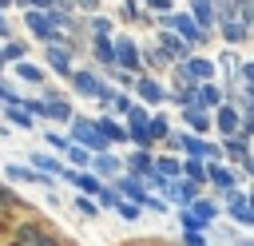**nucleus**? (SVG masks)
<instances>
[{
  "mask_svg": "<svg viewBox=\"0 0 254 246\" xmlns=\"http://www.w3.org/2000/svg\"><path fill=\"white\" fill-rule=\"evenodd\" d=\"M95 198H99V202H103V206H111V210H115V206H119V202H123V194H119V190H115V186H103V183H99V190H95Z\"/></svg>",
  "mask_w": 254,
  "mask_h": 246,
  "instance_id": "6ab92c4d",
  "label": "nucleus"
},
{
  "mask_svg": "<svg viewBox=\"0 0 254 246\" xmlns=\"http://www.w3.org/2000/svg\"><path fill=\"white\" fill-rule=\"evenodd\" d=\"M115 210H119V218H127V222H131V218H139V206H135V202H119Z\"/></svg>",
  "mask_w": 254,
  "mask_h": 246,
  "instance_id": "bb28decb",
  "label": "nucleus"
},
{
  "mask_svg": "<svg viewBox=\"0 0 254 246\" xmlns=\"http://www.w3.org/2000/svg\"><path fill=\"white\" fill-rule=\"evenodd\" d=\"M151 135H155V139H167V135H171V123H167L163 115H155V119H151Z\"/></svg>",
  "mask_w": 254,
  "mask_h": 246,
  "instance_id": "b1692460",
  "label": "nucleus"
},
{
  "mask_svg": "<svg viewBox=\"0 0 254 246\" xmlns=\"http://www.w3.org/2000/svg\"><path fill=\"white\" fill-rule=\"evenodd\" d=\"M115 56H119V63H127V71H139V52H135V44H127V40H123Z\"/></svg>",
  "mask_w": 254,
  "mask_h": 246,
  "instance_id": "dca6fc26",
  "label": "nucleus"
},
{
  "mask_svg": "<svg viewBox=\"0 0 254 246\" xmlns=\"http://www.w3.org/2000/svg\"><path fill=\"white\" fill-rule=\"evenodd\" d=\"M95 131H99V135H107L111 143H127V127H119V123H115V119H107V115H99V119H95Z\"/></svg>",
  "mask_w": 254,
  "mask_h": 246,
  "instance_id": "0eeeda50",
  "label": "nucleus"
},
{
  "mask_svg": "<svg viewBox=\"0 0 254 246\" xmlns=\"http://www.w3.org/2000/svg\"><path fill=\"white\" fill-rule=\"evenodd\" d=\"M151 4H155L159 12H167V8H171V0H151Z\"/></svg>",
  "mask_w": 254,
  "mask_h": 246,
  "instance_id": "f704fd0d",
  "label": "nucleus"
},
{
  "mask_svg": "<svg viewBox=\"0 0 254 246\" xmlns=\"http://www.w3.org/2000/svg\"><path fill=\"white\" fill-rule=\"evenodd\" d=\"M238 135H242V139H254V119H242V127H238Z\"/></svg>",
  "mask_w": 254,
  "mask_h": 246,
  "instance_id": "2f4dec72",
  "label": "nucleus"
},
{
  "mask_svg": "<svg viewBox=\"0 0 254 246\" xmlns=\"http://www.w3.org/2000/svg\"><path fill=\"white\" fill-rule=\"evenodd\" d=\"M115 190L123 194V198H135V202H143V194H147V186H143V179L139 175H115Z\"/></svg>",
  "mask_w": 254,
  "mask_h": 246,
  "instance_id": "f03ea898",
  "label": "nucleus"
},
{
  "mask_svg": "<svg viewBox=\"0 0 254 246\" xmlns=\"http://www.w3.org/2000/svg\"><path fill=\"white\" fill-rule=\"evenodd\" d=\"M48 143H52L56 151H67V135H56V131H48Z\"/></svg>",
  "mask_w": 254,
  "mask_h": 246,
  "instance_id": "cd10ccee",
  "label": "nucleus"
},
{
  "mask_svg": "<svg viewBox=\"0 0 254 246\" xmlns=\"http://www.w3.org/2000/svg\"><path fill=\"white\" fill-rule=\"evenodd\" d=\"M155 171H159L163 179H179V175H183V163L171 159V155H159V159H155Z\"/></svg>",
  "mask_w": 254,
  "mask_h": 246,
  "instance_id": "4468645a",
  "label": "nucleus"
},
{
  "mask_svg": "<svg viewBox=\"0 0 254 246\" xmlns=\"http://www.w3.org/2000/svg\"><path fill=\"white\" fill-rule=\"evenodd\" d=\"M123 167H127L131 175H139V179H143V175H151L155 159L147 155V147H139V151H131V155H127V163H123Z\"/></svg>",
  "mask_w": 254,
  "mask_h": 246,
  "instance_id": "39448f33",
  "label": "nucleus"
},
{
  "mask_svg": "<svg viewBox=\"0 0 254 246\" xmlns=\"http://www.w3.org/2000/svg\"><path fill=\"white\" fill-rule=\"evenodd\" d=\"M206 179H210L214 186H222V190H230V186H234V171H226V167H218L214 159H210V167H206Z\"/></svg>",
  "mask_w": 254,
  "mask_h": 246,
  "instance_id": "9d476101",
  "label": "nucleus"
},
{
  "mask_svg": "<svg viewBox=\"0 0 254 246\" xmlns=\"http://www.w3.org/2000/svg\"><path fill=\"white\" fill-rule=\"evenodd\" d=\"M214 127H218V131L230 139V135H238V127H242V115H238L234 107H226V103H222V107H218V115H214Z\"/></svg>",
  "mask_w": 254,
  "mask_h": 246,
  "instance_id": "7ed1b4c3",
  "label": "nucleus"
},
{
  "mask_svg": "<svg viewBox=\"0 0 254 246\" xmlns=\"http://www.w3.org/2000/svg\"><path fill=\"white\" fill-rule=\"evenodd\" d=\"M0 67H4V52H0Z\"/></svg>",
  "mask_w": 254,
  "mask_h": 246,
  "instance_id": "e433bc0d",
  "label": "nucleus"
},
{
  "mask_svg": "<svg viewBox=\"0 0 254 246\" xmlns=\"http://www.w3.org/2000/svg\"><path fill=\"white\" fill-rule=\"evenodd\" d=\"M16 75H20V79H28V83H40V79H44V71H40L36 63H28V60L16 67Z\"/></svg>",
  "mask_w": 254,
  "mask_h": 246,
  "instance_id": "aec40b11",
  "label": "nucleus"
},
{
  "mask_svg": "<svg viewBox=\"0 0 254 246\" xmlns=\"http://www.w3.org/2000/svg\"><path fill=\"white\" fill-rule=\"evenodd\" d=\"M159 40H163V48H167L171 56H183V52H187V48L179 44V36H171V32H167V36H159Z\"/></svg>",
  "mask_w": 254,
  "mask_h": 246,
  "instance_id": "393cba45",
  "label": "nucleus"
},
{
  "mask_svg": "<svg viewBox=\"0 0 254 246\" xmlns=\"http://www.w3.org/2000/svg\"><path fill=\"white\" fill-rule=\"evenodd\" d=\"M4 56H8V60H20V56H24V48H20V44H8V48H4Z\"/></svg>",
  "mask_w": 254,
  "mask_h": 246,
  "instance_id": "473e14b6",
  "label": "nucleus"
},
{
  "mask_svg": "<svg viewBox=\"0 0 254 246\" xmlns=\"http://www.w3.org/2000/svg\"><path fill=\"white\" fill-rule=\"evenodd\" d=\"M95 56H99L103 63H111V48H107V40H99V44H95Z\"/></svg>",
  "mask_w": 254,
  "mask_h": 246,
  "instance_id": "c756f323",
  "label": "nucleus"
},
{
  "mask_svg": "<svg viewBox=\"0 0 254 246\" xmlns=\"http://www.w3.org/2000/svg\"><path fill=\"white\" fill-rule=\"evenodd\" d=\"M75 206H79V210H83V214H91V218H95V202H91V198H87V194H79V198H75Z\"/></svg>",
  "mask_w": 254,
  "mask_h": 246,
  "instance_id": "c85d7f7f",
  "label": "nucleus"
},
{
  "mask_svg": "<svg viewBox=\"0 0 254 246\" xmlns=\"http://www.w3.org/2000/svg\"><path fill=\"white\" fill-rule=\"evenodd\" d=\"M91 167H95V175H103V179H115V175L123 171V163H119L115 155H107V151H99V155L91 159Z\"/></svg>",
  "mask_w": 254,
  "mask_h": 246,
  "instance_id": "423d86ee",
  "label": "nucleus"
},
{
  "mask_svg": "<svg viewBox=\"0 0 254 246\" xmlns=\"http://www.w3.org/2000/svg\"><path fill=\"white\" fill-rule=\"evenodd\" d=\"M210 75H214V67L206 60H187L183 63V79H190V83H206Z\"/></svg>",
  "mask_w": 254,
  "mask_h": 246,
  "instance_id": "20e7f679",
  "label": "nucleus"
},
{
  "mask_svg": "<svg viewBox=\"0 0 254 246\" xmlns=\"http://www.w3.org/2000/svg\"><path fill=\"white\" fill-rule=\"evenodd\" d=\"M139 95H143L147 103H163V95H167V91H163V83H159V79H139Z\"/></svg>",
  "mask_w": 254,
  "mask_h": 246,
  "instance_id": "f8f14e48",
  "label": "nucleus"
},
{
  "mask_svg": "<svg viewBox=\"0 0 254 246\" xmlns=\"http://www.w3.org/2000/svg\"><path fill=\"white\" fill-rule=\"evenodd\" d=\"M183 175H187L190 183H206V163H202L198 155H187V163H183Z\"/></svg>",
  "mask_w": 254,
  "mask_h": 246,
  "instance_id": "9b49d317",
  "label": "nucleus"
},
{
  "mask_svg": "<svg viewBox=\"0 0 254 246\" xmlns=\"http://www.w3.org/2000/svg\"><path fill=\"white\" fill-rule=\"evenodd\" d=\"M48 63H52L60 75H67V71H71V60H67V52H60V48H52V52H48Z\"/></svg>",
  "mask_w": 254,
  "mask_h": 246,
  "instance_id": "f3484780",
  "label": "nucleus"
},
{
  "mask_svg": "<svg viewBox=\"0 0 254 246\" xmlns=\"http://www.w3.org/2000/svg\"><path fill=\"white\" fill-rule=\"evenodd\" d=\"M190 214H198L202 222H210V218H214V202H206V198H194V202H190Z\"/></svg>",
  "mask_w": 254,
  "mask_h": 246,
  "instance_id": "4be33fe9",
  "label": "nucleus"
},
{
  "mask_svg": "<svg viewBox=\"0 0 254 246\" xmlns=\"http://www.w3.org/2000/svg\"><path fill=\"white\" fill-rule=\"evenodd\" d=\"M246 202H250V210H254V190H250V194H246Z\"/></svg>",
  "mask_w": 254,
  "mask_h": 246,
  "instance_id": "c9c22d12",
  "label": "nucleus"
},
{
  "mask_svg": "<svg viewBox=\"0 0 254 246\" xmlns=\"http://www.w3.org/2000/svg\"><path fill=\"white\" fill-rule=\"evenodd\" d=\"M64 155H67L75 167H87V163H91V151H87V147H71V143H67V151H64Z\"/></svg>",
  "mask_w": 254,
  "mask_h": 246,
  "instance_id": "412c9836",
  "label": "nucleus"
},
{
  "mask_svg": "<svg viewBox=\"0 0 254 246\" xmlns=\"http://www.w3.org/2000/svg\"><path fill=\"white\" fill-rule=\"evenodd\" d=\"M71 83H75V91H79V95H95V87H99V79H95L91 71H75V75H71Z\"/></svg>",
  "mask_w": 254,
  "mask_h": 246,
  "instance_id": "2eb2a0df",
  "label": "nucleus"
},
{
  "mask_svg": "<svg viewBox=\"0 0 254 246\" xmlns=\"http://www.w3.org/2000/svg\"><path fill=\"white\" fill-rule=\"evenodd\" d=\"M194 12H198V20H202V24L210 20V8H206V0H194Z\"/></svg>",
  "mask_w": 254,
  "mask_h": 246,
  "instance_id": "7c9ffc66",
  "label": "nucleus"
},
{
  "mask_svg": "<svg viewBox=\"0 0 254 246\" xmlns=\"http://www.w3.org/2000/svg\"><path fill=\"white\" fill-rule=\"evenodd\" d=\"M210 115H206V107H187V127L194 131V135H202V131H210Z\"/></svg>",
  "mask_w": 254,
  "mask_h": 246,
  "instance_id": "6e6552de",
  "label": "nucleus"
},
{
  "mask_svg": "<svg viewBox=\"0 0 254 246\" xmlns=\"http://www.w3.org/2000/svg\"><path fill=\"white\" fill-rule=\"evenodd\" d=\"M222 36H226L230 44H238V40L246 36V24H234V20H230V24H222Z\"/></svg>",
  "mask_w": 254,
  "mask_h": 246,
  "instance_id": "5701e85b",
  "label": "nucleus"
},
{
  "mask_svg": "<svg viewBox=\"0 0 254 246\" xmlns=\"http://www.w3.org/2000/svg\"><path fill=\"white\" fill-rule=\"evenodd\" d=\"M12 238L20 242V246H64L48 226H40V222H20L16 230H12Z\"/></svg>",
  "mask_w": 254,
  "mask_h": 246,
  "instance_id": "f257e3e1",
  "label": "nucleus"
},
{
  "mask_svg": "<svg viewBox=\"0 0 254 246\" xmlns=\"http://www.w3.org/2000/svg\"><path fill=\"white\" fill-rule=\"evenodd\" d=\"M194 91H198V107H222V91H218L210 79H206V83H198Z\"/></svg>",
  "mask_w": 254,
  "mask_h": 246,
  "instance_id": "1a4fd4ad",
  "label": "nucleus"
},
{
  "mask_svg": "<svg viewBox=\"0 0 254 246\" xmlns=\"http://www.w3.org/2000/svg\"><path fill=\"white\" fill-rule=\"evenodd\" d=\"M242 246H254V242H242Z\"/></svg>",
  "mask_w": 254,
  "mask_h": 246,
  "instance_id": "4c0bfd02",
  "label": "nucleus"
},
{
  "mask_svg": "<svg viewBox=\"0 0 254 246\" xmlns=\"http://www.w3.org/2000/svg\"><path fill=\"white\" fill-rule=\"evenodd\" d=\"M32 167H40L44 175H64V163H60V159H52V155H44V151H36V155H32Z\"/></svg>",
  "mask_w": 254,
  "mask_h": 246,
  "instance_id": "ddd939ff",
  "label": "nucleus"
},
{
  "mask_svg": "<svg viewBox=\"0 0 254 246\" xmlns=\"http://www.w3.org/2000/svg\"><path fill=\"white\" fill-rule=\"evenodd\" d=\"M179 32H183V36H190V44H194V40H202V32H198V28H194V24L187 20V16L179 20Z\"/></svg>",
  "mask_w": 254,
  "mask_h": 246,
  "instance_id": "a878e982",
  "label": "nucleus"
},
{
  "mask_svg": "<svg viewBox=\"0 0 254 246\" xmlns=\"http://www.w3.org/2000/svg\"><path fill=\"white\" fill-rule=\"evenodd\" d=\"M44 103H48V119H71V107H67V103H60L56 95H48Z\"/></svg>",
  "mask_w": 254,
  "mask_h": 246,
  "instance_id": "a211bd4d",
  "label": "nucleus"
},
{
  "mask_svg": "<svg viewBox=\"0 0 254 246\" xmlns=\"http://www.w3.org/2000/svg\"><path fill=\"white\" fill-rule=\"evenodd\" d=\"M242 79H246V83L254 87V63H242Z\"/></svg>",
  "mask_w": 254,
  "mask_h": 246,
  "instance_id": "72a5a7b5",
  "label": "nucleus"
}]
</instances>
